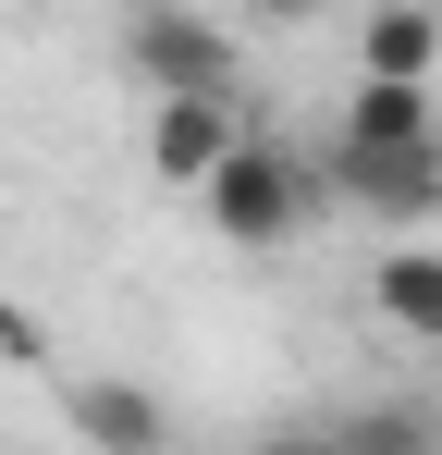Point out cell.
Wrapping results in <instances>:
<instances>
[{
    "instance_id": "cell-1",
    "label": "cell",
    "mask_w": 442,
    "mask_h": 455,
    "mask_svg": "<svg viewBox=\"0 0 442 455\" xmlns=\"http://www.w3.org/2000/svg\"><path fill=\"white\" fill-rule=\"evenodd\" d=\"M307 197H320V185H307V160L271 148V136H246V148L197 185V210L221 222V246H283V234L307 222Z\"/></svg>"
},
{
    "instance_id": "cell-2",
    "label": "cell",
    "mask_w": 442,
    "mask_h": 455,
    "mask_svg": "<svg viewBox=\"0 0 442 455\" xmlns=\"http://www.w3.org/2000/svg\"><path fill=\"white\" fill-rule=\"evenodd\" d=\"M123 62L147 75V99H233V75H246L233 25H209V12H136Z\"/></svg>"
},
{
    "instance_id": "cell-3",
    "label": "cell",
    "mask_w": 442,
    "mask_h": 455,
    "mask_svg": "<svg viewBox=\"0 0 442 455\" xmlns=\"http://www.w3.org/2000/svg\"><path fill=\"white\" fill-rule=\"evenodd\" d=\"M320 185H332L344 210H368V222H430L442 210V136L430 148H332Z\"/></svg>"
},
{
    "instance_id": "cell-4",
    "label": "cell",
    "mask_w": 442,
    "mask_h": 455,
    "mask_svg": "<svg viewBox=\"0 0 442 455\" xmlns=\"http://www.w3.org/2000/svg\"><path fill=\"white\" fill-rule=\"evenodd\" d=\"M233 148H246L233 99H160V111H147V172H160V185H185V197H197Z\"/></svg>"
},
{
    "instance_id": "cell-5",
    "label": "cell",
    "mask_w": 442,
    "mask_h": 455,
    "mask_svg": "<svg viewBox=\"0 0 442 455\" xmlns=\"http://www.w3.org/2000/svg\"><path fill=\"white\" fill-rule=\"evenodd\" d=\"M62 419L99 455H172V406H160L147 381H62Z\"/></svg>"
},
{
    "instance_id": "cell-6",
    "label": "cell",
    "mask_w": 442,
    "mask_h": 455,
    "mask_svg": "<svg viewBox=\"0 0 442 455\" xmlns=\"http://www.w3.org/2000/svg\"><path fill=\"white\" fill-rule=\"evenodd\" d=\"M357 75L368 86H430L442 75V12H418V0L368 12V25H357Z\"/></svg>"
},
{
    "instance_id": "cell-7",
    "label": "cell",
    "mask_w": 442,
    "mask_h": 455,
    "mask_svg": "<svg viewBox=\"0 0 442 455\" xmlns=\"http://www.w3.org/2000/svg\"><path fill=\"white\" fill-rule=\"evenodd\" d=\"M430 86H344V124H332V148H430Z\"/></svg>"
},
{
    "instance_id": "cell-8",
    "label": "cell",
    "mask_w": 442,
    "mask_h": 455,
    "mask_svg": "<svg viewBox=\"0 0 442 455\" xmlns=\"http://www.w3.org/2000/svg\"><path fill=\"white\" fill-rule=\"evenodd\" d=\"M368 307H381L393 332H418V345H442V246H393V259L368 271Z\"/></svg>"
},
{
    "instance_id": "cell-9",
    "label": "cell",
    "mask_w": 442,
    "mask_h": 455,
    "mask_svg": "<svg viewBox=\"0 0 442 455\" xmlns=\"http://www.w3.org/2000/svg\"><path fill=\"white\" fill-rule=\"evenodd\" d=\"M332 431H344V455H442V419H430V406H344Z\"/></svg>"
},
{
    "instance_id": "cell-10",
    "label": "cell",
    "mask_w": 442,
    "mask_h": 455,
    "mask_svg": "<svg viewBox=\"0 0 442 455\" xmlns=\"http://www.w3.org/2000/svg\"><path fill=\"white\" fill-rule=\"evenodd\" d=\"M258 455H344V431H332V419H283Z\"/></svg>"
},
{
    "instance_id": "cell-11",
    "label": "cell",
    "mask_w": 442,
    "mask_h": 455,
    "mask_svg": "<svg viewBox=\"0 0 442 455\" xmlns=\"http://www.w3.org/2000/svg\"><path fill=\"white\" fill-rule=\"evenodd\" d=\"M0 357H25V370H37V357H50V345H37V320H12V307H0Z\"/></svg>"
}]
</instances>
